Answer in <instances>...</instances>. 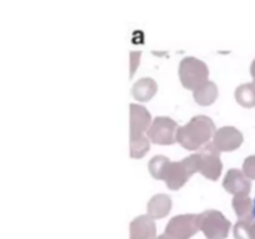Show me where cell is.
I'll return each mask as SVG.
<instances>
[{
  "instance_id": "5bb4252c",
  "label": "cell",
  "mask_w": 255,
  "mask_h": 239,
  "mask_svg": "<svg viewBox=\"0 0 255 239\" xmlns=\"http://www.w3.org/2000/svg\"><path fill=\"white\" fill-rule=\"evenodd\" d=\"M169 163H171V161H169L166 156L157 154V156H154L153 158L148 162V169L154 178L163 179L167 171V167H168Z\"/></svg>"
},
{
  "instance_id": "7a4b0ae2",
  "label": "cell",
  "mask_w": 255,
  "mask_h": 239,
  "mask_svg": "<svg viewBox=\"0 0 255 239\" xmlns=\"http://www.w3.org/2000/svg\"><path fill=\"white\" fill-rule=\"evenodd\" d=\"M179 79L186 89L197 90L208 81V66L193 56L184 57L179 64Z\"/></svg>"
},
{
  "instance_id": "ac0fdd59",
  "label": "cell",
  "mask_w": 255,
  "mask_h": 239,
  "mask_svg": "<svg viewBox=\"0 0 255 239\" xmlns=\"http://www.w3.org/2000/svg\"><path fill=\"white\" fill-rule=\"evenodd\" d=\"M251 74H252V76L254 77V80H255V59H254V61L252 62V66H251Z\"/></svg>"
},
{
  "instance_id": "ffe728a7",
  "label": "cell",
  "mask_w": 255,
  "mask_h": 239,
  "mask_svg": "<svg viewBox=\"0 0 255 239\" xmlns=\"http://www.w3.org/2000/svg\"><path fill=\"white\" fill-rule=\"evenodd\" d=\"M252 84H253V86H254V90H255V80H254L253 82H252Z\"/></svg>"
},
{
  "instance_id": "d6986e66",
  "label": "cell",
  "mask_w": 255,
  "mask_h": 239,
  "mask_svg": "<svg viewBox=\"0 0 255 239\" xmlns=\"http://www.w3.org/2000/svg\"><path fill=\"white\" fill-rule=\"evenodd\" d=\"M253 216H254V219H255V198H254V202H253Z\"/></svg>"
},
{
  "instance_id": "2e32d148",
  "label": "cell",
  "mask_w": 255,
  "mask_h": 239,
  "mask_svg": "<svg viewBox=\"0 0 255 239\" xmlns=\"http://www.w3.org/2000/svg\"><path fill=\"white\" fill-rule=\"evenodd\" d=\"M243 171L249 179H255V154L247 157L243 164Z\"/></svg>"
},
{
  "instance_id": "7c38bea8",
  "label": "cell",
  "mask_w": 255,
  "mask_h": 239,
  "mask_svg": "<svg viewBox=\"0 0 255 239\" xmlns=\"http://www.w3.org/2000/svg\"><path fill=\"white\" fill-rule=\"evenodd\" d=\"M253 202L248 196H236L233 199V207L237 214L243 218V221L254 219L253 216Z\"/></svg>"
},
{
  "instance_id": "277c9868",
  "label": "cell",
  "mask_w": 255,
  "mask_h": 239,
  "mask_svg": "<svg viewBox=\"0 0 255 239\" xmlns=\"http://www.w3.org/2000/svg\"><path fill=\"white\" fill-rule=\"evenodd\" d=\"M199 157H201V173L212 181H217L222 172L221 157H219V149L216 144L208 143L204 144L199 148Z\"/></svg>"
},
{
  "instance_id": "52a82bcc",
  "label": "cell",
  "mask_w": 255,
  "mask_h": 239,
  "mask_svg": "<svg viewBox=\"0 0 255 239\" xmlns=\"http://www.w3.org/2000/svg\"><path fill=\"white\" fill-rule=\"evenodd\" d=\"M191 176V172L182 159L181 162H171L168 164L163 179L169 188L176 191V189L181 188Z\"/></svg>"
},
{
  "instance_id": "3957f363",
  "label": "cell",
  "mask_w": 255,
  "mask_h": 239,
  "mask_svg": "<svg viewBox=\"0 0 255 239\" xmlns=\"http://www.w3.org/2000/svg\"><path fill=\"white\" fill-rule=\"evenodd\" d=\"M177 122L169 117L158 116L153 120L147 131V136L153 143L172 144L177 141Z\"/></svg>"
},
{
  "instance_id": "5b68a950",
  "label": "cell",
  "mask_w": 255,
  "mask_h": 239,
  "mask_svg": "<svg viewBox=\"0 0 255 239\" xmlns=\"http://www.w3.org/2000/svg\"><path fill=\"white\" fill-rule=\"evenodd\" d=\"M243 142V134L233 126H224L216 131L214 142L219 151H233Z\"/></svg>"
},
{
  "instance_id": "9a60e30c",
  "label": "cell",
  "mask_w": 255,
  "mask_h": 239,
  "mask_svg": "<svg viewBox=\"0 0 255 239\" xmlns=\"http://www.w3.org/2000/svg\"><path fill=\"white\" fill-rule=\"evenodd\" d=\"M149 149V142L146 137L142 136L131 137V157L132 158H138L146 154Z\"/></svg>"
},
{
  "instance_id": "ba28073f",
  "label": "cell",
  "mask_w": 255,
  "mask_h": 239,
  "mask_svg": "<svg viewBox=\"0 0 255 239\" xmlns=\"http://www.w3.org/2000/svg\"><path fill=\"white\" fill-rule=\"evenodd\" d=\"M129 114H131V137L142 136L144 131H148L151 115L146 107L141 105H129Z\"/></svg>"
},
{
  "instance_id": "30bf717a",
  "label": "cell",
  "mask_w": 255,
  "mask_h": 239,
  "mask_svg": "<svg viewBox=\"0 0 255 239\" xmlns=\"http://www.w3.org/2000/svg\"><path fill=\"white\" fill-rule=\"evenodd\" d=\"M172 201L167 194H156L149 199L147 204V211L154 218L158 217H164L169 211H171Z\"/></svg>"
},
{
  "instance_id": "8992f818",
  "label": "cell",
  "mask_w": 255,
  "mask_h": 239,
  "mask_svg": "<svg viewBox=\"0 0 255 239\" xmlns=\"http://www.w3.org/2000/svg\"><path fill=\"white\" fill-rule=\"evenodd\" d=\"M223 187L227 192L236 196H248L251 192V179L239 169L232 168L227 172L223 181Z\"/></svg>"
},
{
  "instance_id": "e0dca14e",
  "label": "cell",
  "mask_w": 255,
  "mask_h": 239,
  "mask_svg": "<svg viewBox=\"0 0 255 239\" xmlns=\"http://www.w3.org/2000/svg\"><path fill=\"white\" fill-rule=\"evenodd\" d=\"M131 74H129V76H132V75L134 74V71H136V67H137V64L139 62V57H141V52H131Z\"/></svg>"
},
{
  "instance_id": "4fadbf2b",
  "label": "cell",
  "mask_w": 255,
  "mask_h": 239,
  "mask_svg": "<svg viewBox=\"0 0 255 239\" xmlns=\"http://www.w3.org/2000/svg\"><path fill=\"white\" fill-rule=\"evenodd\" d=\"M236 99L244 107L255 106V90L253 84H243L237 87Z\"/></svg>"
},
{
  "instance_id": "9c48e42d",
  "label": "cell",
  "mask_w": 255,
  "mask_h": 239,
  "mask_svg": "<svg viewBox=\"0 0 255 239\" xmlns=\"http://www.w3.org/2000/svg\"><path fill=\"white\" fill-rule=\"evenodd\" d=\"M157 91V84L151 77L138 80L132 87V95L138 101H148Z\"/></svg>"
},
{
  "instance_id": "6da1fadb",
  "label": "cell",
  "mask_w": 255,
  "mask_h": 239,
  "mask_svg": "<svg viewBox=\"0 0 255 239\" xmlns=\"http://www.w3.org/2000/svg\"><path fill=\"white\" fill-rule=\"evenodd\" d=\"M216 133V126L212 119L204 115L194 116L188 123L178 127L177 142L187 149H198L208 143L209 138Z\"/></svg>"
},
{
  "instance_id": "8fae6325",
  "label": "cell",
  "mask_w": 255,
  "mask_h": 239,
  "mask_svg": "<svg viewBox=\"0 0 255 239\" xmlns=\"http://www.w3.org/2000/svg\"><path fill=\"white\" fill-rule=\"evenodd\" d=\"M193 95L197 104L207 106V105L213 104L214 100L217 99V96H218V89H217V85L214 82L207 81L201 87L194 90Z\"/></svg>"
}]
</instances>
